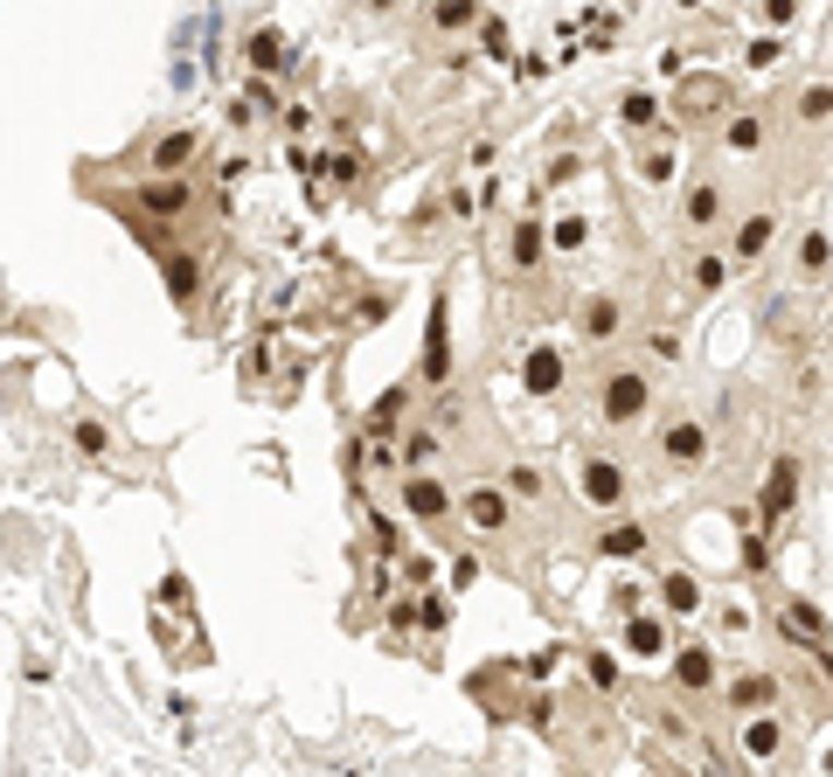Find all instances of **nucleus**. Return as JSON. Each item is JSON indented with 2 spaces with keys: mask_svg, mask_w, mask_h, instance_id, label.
Here are the masks:
<instances>
[{
  "mask_svg": "<svg viewBox=\"0 0 833 777\" xmlns=\"http://www.w3.org/2000/svg\"><path fill=\"white\" fill-rule=\"evenodd\" d=\"M653 410V375L647 368H612L597 383V424L604 430H632Z\"/></svg>",
  "mask_w": 833,
  "mask_h": 777,
  "instance_id": "1",
  "label": "nucleus"
},
{
  "mask_svg": "<svg viewBox=\"0 0 833 777\" xmlns=\"http://www.w3.org/2000/svg\"><path fill=\"white\" fill-rule=\"evenodd\" d=\"M577 493L597 514H625V507H632V479H625V465H612L604 451H577Z\"/></svg>",
  "mask_w": 833,
  "mask_h": 777,
  "instance_id": "2",
  "label": "nucleus"
},
{
  "mask_svg": "<svg viewBox=\"0 0 833 777\" xmlns=\"http://www.w3.org/2000/svg\"><path fill=\"white\" fill-rule=\"evenodd\" d=\"M202 125H167L154 132V146H146V174L140 181H188V167L202 160Z\"/></svg>",
  "mask_w": 833,
  "mask_h": 777,
  "instance_id": "3",
  "label": "nucleus"
},
{
  "mask_svg": "<svg viewBox=\"0 0 833 777\" xmlns=\"http://www.w3.org/2000/svg\"><path fill=\"white\" fill-rule=\"evenodd\" d=\"M417 383L445 389L451 383V292H431V319H424V354H417Z\"/></svg>",
  "mask_w": 833,
  "mask_h": 777,
  "instance_id": "4",
  "label": "nucleus"
},
{
  "mask_svg": "<svg viewBox=\"0 0 833 777\" xmlns=\"http://www.w3.org/2000/svg\"><path fill=\"white\" fill-rule=\"evenodd\" d=\"M396 507H403V514H410L417 527H445L459 500L445 493V479H431V472H410V479L396 486Z\"/></svg>",
  "mask_w": 833,
  "mask_h": 777,
  "instance_id": "5",
  "label": "nucleus"
},
{
  "mask_svg": "<svg viewBox=\"0 0 833 777\" xmlns=\"http://www.w3.org/2000/svg\"><path fill=\"white\" fill-rule=\"evenodd\" d=\"M459 514L472 521V535H507V527H515V500H507V486L472 479V486L459 493Z\"/></svg>",
  "mask_w": 833,
  "mask_h": 777,
  "instance_id": "6",
  "label": "nucleus"
},
{
  "mask_svg": "<svg viewBox=\"0 0 833 777\" xmlns=\"http://www.w3.org/2000/svg\"><path fill=\"white\" fill-rule=\"evenodd\" d=\"M792 507H799V451H778L764 493H757V514H764V527H785Z\"/></svg>",
  "mask_w": 833,
  "mask_h": 777,
  "instance_id": "7",
  "label": "nucleus"
},
{
  "mask_svg": "<svg viewBox=\"0 0 833 777\" xmlns=\"http://www.w3.org/2000/svg\"><path fill=\"white\" fill-rule=\"evenodd\" d=\"M660 459H667L674 472L709 465V424H702V416H674V424L660 430Z\"/></svg>",
  "mask_w": 833,
  "mask_h": 777,
  "instance_id": "8",
  "label": "nucleus"
},
{
  "mask_svg": "<svg viewBox=\"0 0 833 777\" xmlns=\"http://www.w3.org/2000/svg\"><path fill=\"white\" fill-rule=\"evenodd\" d=\"M667 667H674V688L680 694H715V688H723V667H715V653L702 646V639H680Z\"/></svg>",
  "mask_w": 833,
  "mask_h": 777,
  "instance_id": "9",
  "label": "nucleus"
},
{
  "mask_svg": "<svg viewBox=\"0 0 833 777\" xmlns=\"http://www.w3.org/2000/svg\"><path fill=\"white\" fill-rule=\"evenodd\" d=\"M771 624H778V639L792 653H820L826 646V618H820V604H806V597H785Z\"/></svg>",
  "mask_w": 833,
  "mask_h": 777,
  "instance_id": "10",
  "label": "nucleus"
},
{
  "mask_svg": "<svg viewBox=\"0 0 833 777\" xmlns=\"http://www.w3.org/2000/svg\"><path fill=\"white\" fill-rule=\"evenodd\" d=\"M188 208H195V181H140V222L174 230Z\"/></svg>",
  "mask_w": 833,
  "mask_h": 777,
  "instance_id": "11",
  "label": "nucleus"
},
{
  "mask_svg": "<svg viewBox=\"0 0 833 777\" xmlns=\"http://www.w3.org/2000/svg\"><path fill=\"white\" fill-rule=\"evenodd\" d=\"M723 694H729V708L744 715V723H750V715H771V708H778V680H771L764 667L729 673V680H723Z\"/></svg>",
  "mask_w": 833,
  "mask_h": 777,
  "instance_id": "12",
  "label": "nucleus"
},
{
  "mask_svg": "<svg viewBox=\"0 0 833 777\" xmlns=\"http://www.w3.org/2000/svg\"><path fill=\"white\" fill-rule=\"evenodd\" d=\"M563 375H570V362H563L556 340H528V354H521V383H528V396H556Z\"/></svg>",
  "mask_w": 833,
  "mask_h": 777,
  "instance_id": "13",
  "label": "nucleus"
},
{
  "mask_svg": "<svg viewBox=\"0 0 833 777\" xmlns=\"http://www.w3.org/2000/svg\"><path fill=\"white\" fill-rule=\"evenodd\" d=\"M160 286H167V299H174L181 313H195V299H202V257L188 251V243L160 257Z\"/></svg>",
  "mask_w": 833,
  "mask_h": 777,
  "instance_id": "14",
  "label": "nucleus"
},
{
  "mask_svg": "<svg viewBox=\"0 0 833 777\" xmlns=\"http://www.w3.org/2000/svg\"><path fill=\"white\" fill-rule=\"evenodd\" d=\"M243 63H251L257 70V77H292V43H286V35H278V28H251V35H243Z\"/></svg>",
  "mask_w": 833,
  "mask_h": 777,
  "instance_id": "15",
  "label": "nucleus"
},
{
  "mask_svg": "<svg viewBox=\"0 0 833 777\" xmlns=\"http://www.w3.org/2000/svg\"><path fill=\"white\" fill-rule=\"evenodd\" d=\"M577 333H583V348H604V340H618V333H625V306H618L612 292H591V299L577 306Z\"/></svg>",
  "mask_w": 833,
  "mask_h": 777,
  "instance_id": "16",
  "label": "nucleus"
},
{
  "mask_svg": "<svg viewBox=\"0 0 833 777\" xmlns=\"http://www.w3.org/2000/svg\"><path fill=\"white\" fill-rule=\"evenodd\" d=\"M597 556L604 562H647L653 556V521H612L597 535Z\"/></svg>",
  "mask_w": 833,
  "mask_h": 777,
  "instance_id": "17",
  "label": "nucleus"
},
{
  "mask_svg": "<svg viewBox=\"0 0 833 777\" xmlns=\"http://www.w3.org/2000/svg\"><path fill=\"white\" fill-rule=\"evenodd\" d=\"M771 236H778V216H771V208H750V216L729 230V264H757L771 251Z\"/></svg>",
  "mask_w": 833,
  "mask_h": 777,
  "instance_id": "18",
  "label": "nucleus"
},
{
  "mask_svg": "<svg viewBox=\"0 0 833 777\" xmlns=\"http://www.w3.org/2000/svg\"><path fill=\"white\" fill-rule=\"evenodd\" d=\"M702 604H709V591L695 570H660V618H695Z\"/></svg>",
  "mask_w": 833,
  "mask_h": 777,
  "instance_id": "19",
  "label": "nucleus"
},
{
  "mask_svg": "<svg viewBox=\"0 0 833 777\" xmlns=\"http://www.w3.org/2000/svg\"><path fill=\"white\" fill-rule=\"evenodd\" d=\"M680 216H688V230H715V222H723V181L695 174L688 195H680Z\"/></svg>",
  "mask_w": 833,
  "mask_h": 777,
  "instance_id": "20",
  "label": "nucleus"
},
{
  "mask_svg": "<svg viewBox=\"0 0 833 777\" xmlns=\"http://www.w3.org/2000/svg\"><path fill=\"white\" fill-rule=\"evenodd\" d=\"M556 251V243H548V222H535V216H521L515 230H507V264H515V271H535V264Z\"/></svg>",
  "mask_w": 833,
  "mask_h": 777,
  "instance_id": "21",
  "label": "nucleus"
},
{
  "mask_svg": "<svg viewBox=\"0 0 833 777\" xmlns=\"http://www.w3.org/2000/svg\"><path fill=\"white\" fill-rule=\"evenodd\" d=\"M618 646L625 653H632V659H660V653H667V618H625L618 624Z\"/></svg>",
  "mask_w": 833,
  "mask_h": 777,
  "instance_id": "22",
  "label": "nucleus"
},
{
  "mask_svg": "<svg viewBox=\"0 0 833 777\" xmlns=\"http://www.w3.org/2000/svg\"><path fill=\"white\" fill-rule=\"evenodd\" d=\"M618 125L632 132V139H639V132H653L660 125V90H647V84L618 90Z\"/></svg>",
  "mask_w": 833,
  "mask_h": 777,
  "instance_id": "23",
  "label": "nucleus"
},
{
  "mask_svg": "<svg viewBox=\"0 0 833 777\" xmlns=\"http://www.w3.org/2000/svg\"><path fill=\"white\" fill-rule=\"evenodd\" d=\"M736 743H744V756H757V764H764V756L785 750V723H778V715H750V723L736 729Z\"/></svg>",
  "mask_w": 833,
  "mask_h": 777,
  "instance_id": "24",
  "label": "nucleus"
},
{
  "mask_svg": "<svg viewBox=\"0 0 833 777\" xmlns=\"http://www.w3.org/2000/svg\"><path fill=\"white\" fill-rule=\"evenodd\" d=\"M715 111L729 119V84L723 77H702V84L680 90V119H715Z\"/></svg>",
  "mask_w": 833,
  "mask_h": 777,
  "instance_id": "25",
  "label": "nucleus"
},
{
  "mask_svg": "<svg viewBox=\"0 0 833 777\" xmlns=\"http://www.w3.org/2000/svg\"><path fill=\"white\" fill-rule=\"evenodd\" d=\"M764 111H729V119H723V146H729V154H764Z\"/></svg>",
  "mask_w": 833,
  "mask_h": 777,
  "instance_id": "26",
  "label": "nucleus"
},
{
  "mask_svg": "<svg viewBox=\"0 0 833 777\" xmlns=\"http://www.w3.org/2000/svg\"><path fill=\"white\" fill-rule=\"evenodd\" d=\"M396 459H403V479H410V472H431V459H438V430H431V424L403 430V445H396Z\"/></svg>",
  "mask_w": 833,
  "mask_h": 777,
  "instance_id": "27",
  "label": "nucleus"
},
{
  "mask_svg": "<svg viewBox=\"0 0 833 777\" xmlns=\"http://www.w3.org/2000/svg\"><path fill=\"white\" fill-rule=\"evenodd\" d=\"M507 500H515V507H535L542 500V493H548V479H542V465H528V459H515V465H507Z\"/></svg>",
  "mask_w": 833,
  "mask_h": 777,
  "instance_id": "28",
  "label": "nucleus"
},
{
  "mask_svg": "<svg viewBox=\"0 0 833 777\" xmlns=\"http://www.w3.org/2000/svg\"><path fill=\"white\" fill-rule=\"evenodd\" d=\"M431 28H438V35H466V28H486V14L472 8V0H438V8H431Z\"/></svg>",
  "mask_w": 833,
  "mask_h": 777,
  "instance_id": "29",
  "label": "nucleus"
},
{
  "mask_svg": "<svg viewBox=\"0 0 833 777\" xmlns=\"http://www.w3.org/2000/svg\"><path fill=\"white\" fill-rule=\"evenodd\" d=\"M548 243H556L563 257H570V251H583V243H591V216H583V208H570V216H556V222H548Z\"/></svg>",
  "mask_w": 833,
  "mask_h": 777,
  "instance_id": "30",
  "label": "nucleus"
},
{
  "mask_svg": "<svg viewBox=\"0 0 833 777\" xmlns=\"http://www.w3.org/2000/svg\"><path fill=\"white\" fill-rule=\"evenodd\" d=\"M792 111H799L806 125H826V119H833V84H799V98H792Z\"/></svg>",
  "mask_w": 833,
  "mask_h": 777,
  "instance_id": "31",
  "label": "nucleus"
},
{
  "mask_svg": "<svg viewBox=\"0 0 833 777\" xmlns=\"http://www.w3.org/2000/svg\"><path fill=\"white\" fill-rule=\"evenodd\" d=\"M688 286L702 292V299H709V292H723V286H729V257H709V251H702V257L688 264Z\"/></svg>",
  "mask_w": 833,
  "mask_h": 777,
  "instance_id": "32",
  "label": "nucleus"
},
{
  "mask_svg": "<svg viewBox=\"0 0 833 777\" xmlns=\"http://www.w3.org/2000/svg\"><path fill=\"white\" fill-rule=\"evenodd\" d=\"M70 438H77L84 459H111V430H105V416H77V424H70Z\"/></svg>",
  "mask_w": 833,
  "mask_h": 777,
  "instance_id": "33",
  "label": "nucleus"
},
{
  "mask_svg": "<svg viewBox=\"0 0 833 777\" xmlns=\"http://www.w3.org/2000/svg\"><path fill=\"white\" fill-rule=\"evenodd\" d=\"M674 174H680L674 146H647V154H639V181H647V187H667Z\"/></svg>",
  "mask_w": 833,
  "mask_h": 777,
  "instance_id": "34",
  "label": "nucleus"
},
{
  "mask_svg": "<svg viewBox=\"0 0 833 777\" xmlns=\"http://www.w3.org/2000/svg\"><path fill=\"white\" fill-rule=\"evenodd\" d=\"M792 264H799V278H806V271H826V264H833L826 230H806V236H799V251H792Z\"/></svg>",
  "mask_w": 833,
  "mask_h": 777,
  "instance_id": "35",
  "label": "nucleus"
},
{
  "mask_svg": "<svg viewBox=\"0 0 833 777\" xmlns=\"http://www.w3.org/2000/svg\"><path fill=\"white\" fill-rule=\"evenodd\" d=\"M583 680H591L597 694H618V688H625V673H618L612 653H583Z\"/></svg>",
  "mask_w": 833,
  "mask_h": 777,
  "instance_id": "36",
  "label": "nucleus"
},
{
  "mask_svg": "<svg viewBox=\"0 0 833 777\" xmlns=\"http://www.w3.org/2000/svg\"><path fill=\"white\" fill-rule=\"evenodd\" d=\"M396 562H403V583H410L417 597H424L431 583H438V556H424V548H410V556H396Z\"/></svg>",
  "mask_w": 833,
  "mask_h": 777,
  "instance_id": "37",
  "label": "nucleus"
},
{
  "mask_svg": "<svg viewBox=\"0 0 833 777\" xmlns=\"http://www.w3.org/2000/svg\"><path fill=\"white\" fill-rule=\"evenodd\" d=\"M403 410H410V389H383V396H375V410H369V430L383 438V430H389Z\"/></svg>",
  "mask_w": 833,
  "mask_h": 777,
  "instance_id": "38",
  "label": "nucleus"
},
{
  "mask_svg": "<svg viewBox=\"0 0 833 777\" xmlns=\"http://www.w3.org/2000/svg\"><path fill=\"white\" fill-rule=\"evenodd\" d=\"M583 174V154H577V146H563V154H548V167H542V181L548 187H570Z\"/></svg>",
  "mask_w": 833,
  "mask_h": 777,
  "instance_id": "39",
  "label": "nucleus"
},
{
  "mask_svg": "<svg viewBox=\"0 0 833 777\" xmlns=\"http://www.w3.org/2000/svg\"><path fill=\"white\" fill-rule=\"evenodd\" d=\"M417 611H424V632H445V624H451V604H445L438 591H424V597H417Z\"/></svg>",
  "mask_w": 833,
  "mask_h": 777,
  "instance_id": "40",
  "label": "nucleus"
},
{
  "mask_svg": "<svg viewBox=\"0 0 833 777\" xmlns=\"http://www.w3.org/2000/svg\"><path fill=\"white\" fill-rule=\"evenodd\" d=\"M327 181H340V187H354V181H362V160H354L348 146H340V154H327Z\"/></svg>",
  "mask_w": 833,
  "mask_h": 777,
  "instance_id": "41",
  "label": "nucleus"
},
{
  "mask_svg": "<svg viewBox=\"0 0 833 777\" xmlns=\"http://www.w3.org/2000/svg\"><path fill=\"white\" fill-rule=\"evenodd\" d=\"M771 570V542L764 535H744V576H764Z\"/></svg>",
  "mask_w": 833,
  "mask_h": 777,
  "instance_id": "42",
  "label": "nucleus"
},
{
  "mask_svg": "<svg viewBox=\"0 0 833 777\" xmlns=\"http://www.w3.org/2000/svg\"><path fill=\"white\" fill-rule=\"evenodd\" d=\"M472 576H480V556H472V548L451 556V591H472Z\"/></svg>",
  "mask_w": 833,
  "mask_h": 777,
  "instance_id": "43",
  "label": "nucleus"
},
{
  "mask_svg": "<svg viewBox=\"0 0 833 777\" xmlns=\"http://www.w3.org/2000/svg\"><path fill=\"white\" fill-rule=\"evenodd\" d=\"M278 125H286L292 139H299V132H313V105H286V111H278Z\"/></svg>",
  "mask_w": 833,
  "mask_h": 777,
  "instance_id": "44",
  "label": "nucleus"
},
{
  "mask_svg": "<svg viewBox=\"0 0 833 777\" xmlns=\"http://www.w3.org/2000/svg\"><path fill=\"white\" fill-rule=\"evenodd\" d=\"M715 624H723V632H750V611H744V604H723Z\"/></svg>",
  "mask_w": 833,
  "mask_h": 777,
  "instance_id": "45",
  "label": "nucleus"
},
{
  "mask_svg": "<svg viewBox=\"0 0 833 777\" xmlns=\"http://www.w3.org/2000/svg\"><path fill=\"white\" fill-rule=\"evenodd\" d=\"M230 125L251 132V125H257V105H251V98H230Z\"/></svg>",
  "mask_w": 833,
  "mask_h": 777,
  "instance_id": "46",
  "label": "nucleus"
},
{
  "mask_svg": "<svg viewBox=\"0 0 833 777\" xmlns=\"http://www.w3.org/2000/svg\"><path fill=\"white\" fill-rule=\"evenodd\" d=\"M764 22H771V28H792V22H799V8H792V0H771Z\"/></svg>",
  "mask_w": 833,
  "mask_h": 777,
  "instance_id": "47",
  "label": "nucleus"
},
{
  "mask_svg": "<svg viewBox=\"0 0 833 777\" xmlns=\"http://www.w3.org/2000/svg\"><path fill=\"white\" fill-rule=\"evenodd\" d=\"M771 63H778V43H771V35H764V43H750V70H771Z\"/></svg>",
  "mask_w": 833,
  "mask_h": 777,
  "instance_id": "48",
  "label": "nucleus"
},
{
  "mask_svg": "<svg viewBox=\"0 0 833 777\" xmlns=\"http://www.w3.org/2000/svg\"><path fill=\"white\" fill-rule=\"evenodd\" d=\"M653 354H660V362H680V333L660 327V333H653Z\"/></svg>",
  "mask_w": 833,
  "mask_h": 777,
  "instance_id": "49",
  "label": "nucleus"
},
{
  "mask_svg": "<svg viewBox=\"0 0 833 777\" xmlns=\"http://www.w3.org/2000/svg\"><path fill=\"white\" fill-rule=\"evenodd\" d=\"M445 208H451V216H472V187L459 181V187H451V195H445Z\"/></svg>",
  "mask_w": 833,
  "mask_h": 777,
  "instance_id": "50",
  "label": "nucleus"
}]
</instances>
